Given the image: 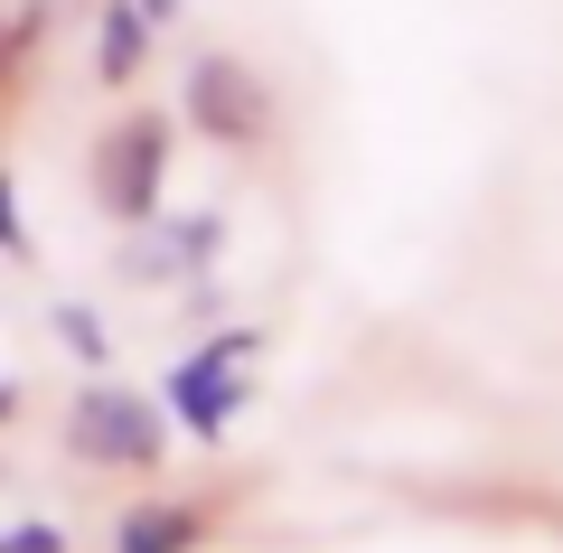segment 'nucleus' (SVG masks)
Listing matches in <instances>:
<instances>
[{
	"instance_id": "f257e3e1",
	"label": "nucleus",
	"mask_w": 563,
	"mask_h": 553,
	"mask_svg": "<svg viewBox=\"0 0 563 553\" xmlns=\"http://www.w3.org/2000/svg\"><path fill=\"white\" fill-rule=\"evenodd\" d=\"M66 451H76L85 469H161L169 413L151 395H132V385H95V395H76V413H66Z\"/></svg>"
},
{
	"instance_id": "6e6552de",
	"label": "nucleus",
	"mask_w": 563,
	"mask_h": 553,
	"mask_svg": "<svg viewBox=\"0 0 563 553\" xmlns=\"http://www.w3.org/2000/svg\"><path fill=\"white\" fill-rule=\"evenodd\" d=\"M47 329H57L66 347L85 356V366H103V356H113V338H103V319L85 310V300H57V310H47Z\"/></svg>"
},
{
	"instance_id": "39448f33",
	"label": "nucleus",
	"mask_w": 563,
	"mask_h": 553,
	"mask_svg": "<svg viewBox=\"0 0 563 553\" xmlns=\"http://www.w3.org/2000/svg\"><path fill=\"white\" fill-rule=\"evenodd\" d=\"M217 235H225L217 217H179V225H161V217H151V235H141L132 254H122V281H179V273H207Z\"/></svg>"
},
{
	"instance_id": "f8f14e48",
	"label": "nucleus",
	"mask_w": 563,
	"mask_h": 553,
	"mask_svg": "<svg viewBox=\"0 0 563 553\" xmlns=\"http://www.w3.org/2000/svg\"><path fill=\"white\" fill-rule=\"evenodd\" d=\"M10 57H20V29H0V85H10Z\"/></svg>"
},
{
	"instance_id": "9d476101",
	"label": "nucleus",
	"mask_w": 563,
	"mask_h": 553,
	"mask_svg": "<svg viewBox=\"0 0 563 553\" xmlns=\"http://www.w3.org/2000/svg\"><path fill=\"white\" fill-rule=\"evenodd\" d=\"M0 553H66L57 526H0Z\"/></svg>"
},
{
	"instance_id": "20e7f679",
	"label": "nucleus",
	"mask_w": 563,
	"mask_h": 553,
	"mask_svg": "<svg viewBox=\"0 0 563 553\" xmlns=\"http://www.w3.org/2000/svg\"><path fill=\"white\" fill-rule=\"evenodd\" d=\"M188 122H198L207 141H225V151H254V141L273 132V85H263L244 57L207 47V57L188 66Z\"/></svg>"
},
{
	"instance_id": "ddd939ff",
	"label": "nucleus",
	"mask_w": 563,
	"mask_h": 553,
	"mask_svg": "<svg viewBox=\"0 0 563 553\" xmlns=\"http://www.w3.org/2000/svg\"><path fill=\"white\" fill-rule=\"evenodd\" d=\"M10 413H20V385H0V422H10Z\"/></svg>"
},
{
	"instance_id": "7ed1b4c3",
	"label": "nucleus",
	"mask_w": 563,
	"mask_h": 553,
	"mask_svg": "<svg viewBox=\"0 0 563 553\" xmlns=\"http://www.w3.org/2000/svg\"><path fill=\"white\" fill-rule=\"evenodd\" d=\"M254 347H263L254 329H225V338H207L198 356H179L169 385H161V413H179L198 441H225V422L244 413V356Z\"/></svg>"
},
{
	"instance_id": "423d86ee",
	"label": "nucleus",
	"mask_w": 563,
	"mask_h": 553,
	"mask_svg": "<svg viewBox=\"0 0 563 553\" xmlns=\"http://www.w3.org/2000/svg\"><path fill=\"white\" fill-rule=\"evenodd\" d=\"M141 66H151V20H141L132 0H113L103 29H95V76H103V85H132Z\"/></svg>"
},
{
	"instance_id": "9b49d317",
	"label": "nucleus",
	"mask_w": 563,
	"mask_h": 553,
	"mask_svg": "<svg viewBox=\"0 0 563 553\" xmlns=\"http://www.w3.org/2000/svg\"><path fill=\"white\" fill-rule=\"evenodd\" d=\"M132 10H141L151 29H169V20H179V0H132Z\"/></svg>"
},
{
	"instance_id": "f03ea898",
	"label": "nucleus",
	"mask_w": 563,
	"mask_h": 553,
	"mask_svg": "<svg viewBox=\"0 0 563 553\" xmlns=\"http://www.w3.org/2000/svg\"><path fill=\"white\" fill-rule=\"evenodd\" d=\"M161 178H169V122L161 113H122L95 141V207L113 225H151L161 217Z\"/></svg>"
},
{
	"instance_id": "0eeeda50",
	"label": "nucleus",
	"mask_w": 563,
	"mask_h": 553,
	"mask_svg": "<svg viewBox=\"0 0 563 553\" xmlns=\"http://www.w3.org/2000/svg\"><path fill=\"white\" fill-rule=\"evenodd\" d=\"M198 534H207L198 507H132V516H122V534H113V553H188Z\"/></svg>"
},
{
	"instance_id": "1a4fd4ad",
	"label": "nucleus",
	"mask_w": 563,
	"mask_h": 553,
	"mask_svg": "<svg viewBox=\"0 0 563 553\" xmlns=\"http://www.w3.org/2000/svg\"><path fill=\"white\" fill-rule=\"evenodd\" d=\"M0 263H29V225H20V198H10V178H0Z\"/></svg>"
}]
</instances>
